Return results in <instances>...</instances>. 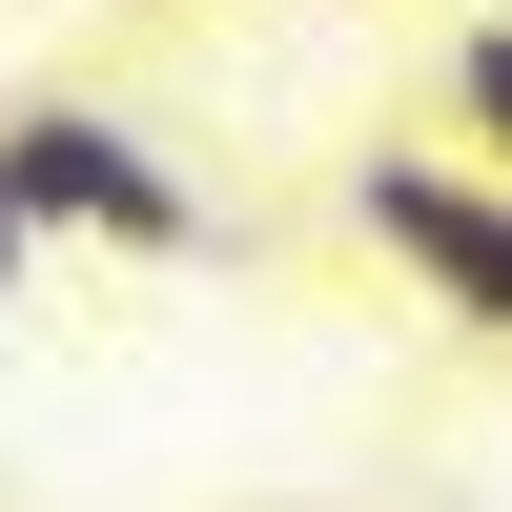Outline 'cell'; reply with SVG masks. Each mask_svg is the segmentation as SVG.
<instances>
[{
	"instance_id": "6da1fadb",
	"label": "cell",
	"mask_w": 512,
	"mask_h": 512,
	"mask_svg": "<svg viewBox=\"0 0 512 512\" xmlns=\"http://www.w3.org/2000/svg\"><path fill=\"white\" fill-rule=\"evenodd\" d=\"M0 205L41 246H103V267H205V185L123 103H82V82H21L0 103Z\"/></svg>"
},
{
	"instance_id": "5b68a950",
	"label": "cell",
	"mask_w": 512,
	"mask_h": 512,
	"mask_svg": "<svg viewBox=\"0 0 512 512\" xmlns=\"http://www.w3.org/2000/svg\"><path fill=\"white\" fill-rule=\"evenodd\" d=\"M451 21H492V0H451Z\"/></svg>"
},
{
	"instance_id": "3957f363",
	"label": "cell",
	"mask_w": 512,
	"mask_h": 512,
	"mask_svg": "<svg viewBox=\"0 0 512 512\" xmlns=\"http://www.w3.org/2000/svg\"><path fill=\"white\" fill-rule=\"evenodd\" d=\"M431 123H451L472 164H512V0H492V21H451V62H431Z\"/></svg>"
},
{
	"instance_id": "277c9868",
	"label": "cell",
	"mask_w": 512,
	"mask_h": 512,
	"mask_svg": "<svg viewBox=\"0 0 512 512\" xmlns=\"http://www.w3.org/2000/svg\"><path fill=\"white\" fill-rule=\"evenodd\" d=\"M21 287H41V226H21V205H0V328H21Z\"/></svg>"
},
{
	"instance_id": "7a4b0ae2",
	"label": "cell",
	"mask_w": 512,
	"mask_h": 512,
	"mask_svg": "<svg viewBox=\"0 0 512 512\" xmlns=\"http://www.w3.org/2000/svg\"><path fill=\"white\" fill-rule=\"evenodd\" d=\"M349 246L410 267V308H431L451 349H512V164H472L451 123L431 144H390V123L349 144Z\"/></svg>"
}]
</instances>
